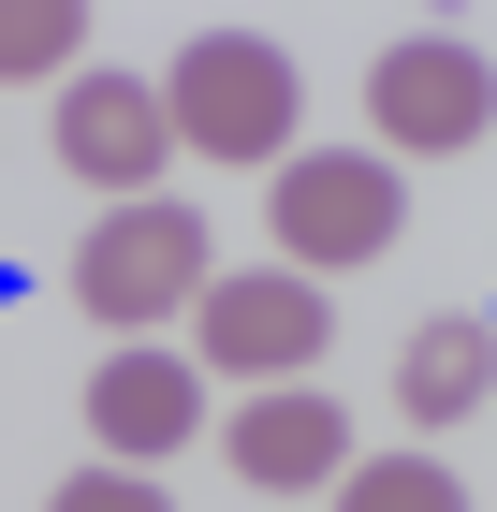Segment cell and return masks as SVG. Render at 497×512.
Instances as JSON below:
<instances>
[{
    "mask_svg": "<svg viewBox=\"0 0 497 512\" xmlns=\"http://www.w3.org/2000/svg\"><path fill=\"white\" fill-rule=\"evenodd\" d=\"M497 395V322L483 308H439V322H410V352H395V410H410L424 439L439 425H468Z\"/></svg>",
    "mask_w": 497,
    "mask_h": 512,
    "instance_id": "9",
    "label": "cell"
},
{
    "mask_svg": "<svg viewBox=\"0 0 497 512\" xmlns=\"http://www.w3.org/2000/svg\"><path fill=\"white\" fill-rule=\"evenodd\" d=\"M74 293H88V322H103V337H147L161 308H191V293H205V220H191L176 191L103 205V235L74 249Z\"/></svg>",
    "mask_w": 497,
    "mask_h": 512,
    "instance_id": "4",
    "label": "cell"
},
{
    "mask_svg": "<svg viewBox=\"0 0 497 512\" xmlns=\"http://www.w3.org/2000/svg\"><path fill=\"white\" fill-rule=\"evenodd\" d=\"M59 161H74L88 191L147 205V176L176 161V118H161V88H147V74H74V88H59Z\"/></svg>",
    "mask_w": 497,
    "mask_h": 512,
    "instance_id": "6",
    "label": "cell"
},
{
    "mask_svg": "<svg viewBox=\"0 0 497 512\" xmlns=\"http://www.w3.org/2000/svg\"><path fill=\"white\" fill-rule=\"evenodd\" d=\"M191 425H205V366L147 352V337H117V366L88 381V439H103L117 469H161V454H176Z\"/></svg>",
    "mask_w": 497,
    "mask_h": 512,
    "instance_id": "7",
    "label": "cell"
},
{
    "mask_svg": "<svg viewBox=\"0 0 497 512\" xmlns=\"http://www.w3.org/2000/svg\"><path fill=\"white\" fill-rule=\"evenodd\" d=\"M264 235H278V264H381L410 235V176L366 147H293L264 176Z\"/></svg>",
    "mask_w": 497,
    "mask_h": 512,
    "instance_id": "2",
    "label": "cell"
},
{
    "mask_svg": "<svg viewBox=\"0 0 497 512\" xmlns=\"http://www.w3.org/2000/svg\"><path fill=\"white\" fill-rule=\"evenodd\" d=\"M234 469L264 483V498L337 483L351 469V410H337V395H249V410H234Z\"/></svg>",
    "mask_w": 497,
    "mask_h": 512,
    "instance_id": "8",
    "label": "cell"
},
{
    "mask_svg": "<svg viewBox=\"0 0 497 512\" xmlns=\"http://www.w3.org/2000/svg\"><path fill=\"white\" fill-rule=\"evenodd\" d=\"M191 322H205V366H234V381H293V366H322V337H337V308H322L307 278H205Z\"/></svg>",
    "mask_w": 497,
    "mask_h": 512,
    "instance_id": "5",
    "label": "cell"
},
{
    "mask_svg": "<svg viewBox=\"0 0 497 512\" xmlns=\"http://www.w3.org/2000/svg\"><path fill=\"white\" fill-rule=\"evenodd\" d=\"M366 132H381L395 161H439V147H483L497 132V59L468 30H410L366 59Z\"/></svg>",
    "mask_w": 497,
    "mask_h": 512,
    "instance_id": "3",
    "label": "cell"
},
{
    "mask_svg": "<svg viewBox=\"0 0 497 512\" xmlns=\"http://www.w3.org/2000/svg\"><path fill=\"white\" fill-rule=\"evenodd\" d=\"M337 512H468V483L439 454H366V469H337Z\"/></svg>",
    "mask_w": 497,
    "mask_h": 512,
    "instance_id": "10",
    "label": "cell"
},
{
    "mask_svg": "<svg viewBox=\"0 0 497 512\" xmlns=\"http://www.w3.org/2000/svg\"><path fill=\"white\" fill-rule=\"evenodd\" d=\"M74 44H88V15H74V0H0V88H30V74H59V88H74Z\"/></svg>",
    "mask_w": 497,
    "mask_h": 512,
    "instance_id": "11",
    "label": "cell"
},
{
    "mask_svg": "<svg viewBox=\"0 0 497 512\" xmlns=\"http://www.w3.org/2000/svg\"><path fill=\"white\" fill-rule=\"evenodd\" d=\"M293 44L264 30H191L176 44V74H161V118L191 161H293Z\"/></svg>",
    "mask_w": 497,
    "mask_h": 512,
    "instance_id": "1",
    "label": "cell"
},
{
    "mask_svg": "<svg viewBox=\"0 0 497 512\" xmlns=\"http://www.w3.org/2000/svg\"><path fill=\"white\" fill-rule=\"evenodd\" d=\"M44 512H176V498H161L147 469H117V454H103V469H74L59 498H44Z\"/></svg>",
    "mask_w": 497,
    "mask_h": 512,
    "instance_id": "12",
    "label": "cell"
}]
</instances>
